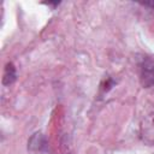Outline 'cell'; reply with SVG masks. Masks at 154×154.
<instances>
[{
	"label": "cell",
	"instance_id": "obj_1",
	"mask_svg": "<svg viewBox=\"0 0 154 154\" xmlns=\"http://www.w3.org/2000/svg\"><path fill=\"white\" fill-rule=\"evenodd\" d=\"M140 78L143 87L148 88L154 84V58L147 57L143 59V61L140 65Z\"/></svg>",
	"mask_w": 154,
	"mask_h": 154
},
{
	"label": "cell",
	"instance_id": "obj_2",
	"mask_svg": "<svg viewBox=\"0 0 154 154\" xmlns=\"http://www.w3.org/2000/svg\"><path fill=\"white\" fill-rule=\"evenodd\" d=\"M46 147H47V141L41 132L34 134L28 141V149L31 152H42L46 149Z\"/></svg>",
	"mask_w": 154,
	"mask_h": 154
},
{
	"label": "cell",
	"instance_id": "obj_3",
	"mask_svg": "<svg viewBox=\"0 0 154 154\" xmlns=\"http://www.w3.org/2000/svg\"><path fill=\"white\" fill-rule=\"evenodd\" d=\"M17 78V71L13 65V63H7L5 66L4 71V77H2V84L4 85H11Z\"/></svg>",
	"mask_w": 154,
	"mask_h": 154
},
{
	"label": "cell",
	"instance_id": "obj_4",
	"mask_svg": "<svg viewBox=\"0 0 154 154\" xmlns=\"http://www.w3.org/2000/svg\"><path fill=\"white\" fill-rule=\"evenodd\" d=\"M143 6L146 7H150V8H154V1H148V2H142Z\"/></svg>",
	"mask_w": 154,
	"mask_h": 154
}]
</instances>
